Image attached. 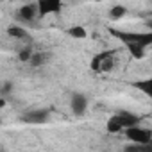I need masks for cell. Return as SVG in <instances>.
Returning <instances> with one entry per match:
<instances>
[{
    "label": "cell",
    "mask_w": 152,
    "mask_h": 152,
    "mask_svg": "<svg viewBox=\"0 0 152 152\" xmlns=\"http://www.w3.org/2000/svg\"><path fill=\"white\" fill-rule=\"evenodd\" d=\"M111 36L118 38L124 45H140V47H148L152 45V32H129V31H118V29H109Z\"/></svg>",
    "instance_id": "cell-1"
},
{
    "label": "cell",
    "mask_w": 152,
    "mask_h": 152,
    "mask_svg": "<svg viewBox=\"0 0 152 152\" xmlns=\"http://www.w3.org/2000/svg\"><path fill=\"white\" fill-rule=\"evenodd\" d=\"M115 56H116V50H102L91 57L90 68L93 72H109L115 66Z\"/></svg>",
    "instance_id": "cell-2"
},
{
    "label": "cell",
    "mask_w": 152,
    "mask_h": 152,
    "mask_svg": "<svg viewBox=\"0 0 152 152\" xmlns=\"http://www.w3.org/2000/svg\"><path fill=\"white\" fill-rule=\"evenodd\" d=\"M125 136H127V140H131L132 143H138V145H143V143L152 141V131L150 129H143L140 125L127 129L125 131Z\"/></svg>",
    "instance_id": "cell-3"
},
{
    "label": "cell",
    "mask_w": 152,
    "mask_h": 152,
    "mask_svg": "<svg viewBox=\"0 0 152 152\" xmlns=\"http://www.w3.org/2000/svg\"><path fill=\"white\" fill-rule=\"evenodd\" d=\"M70 107H72V113L73 115H84L86 109H88V97L83 95V93H72L70 97Z\"/></svg>",
    "instance_id": "cell-4"
},
{
    "label": "cell",
    "mask_w": 152,
    "mask_h": 152,
    "mask_svg": "<svg viewBox=\"0 0 152 152\" xmlns=\"http://www.w3.org/2000/svg\"><path fill=\"white\" fill-rule=\"evenodd\" d=\"M36 16H39V13H38V2L36 4L34 2L32 4H25V6H22L18 9V18L23 20V22H27V23L34 22Z\"/></svg>",
    "instance_id": "cell-5"
},
{
    "label": "cell",
    "mask_w": 152,
    "mask_h": 152,
    "mask_svg": "<svg viewBox=\"0 0 152 152\" xmlns=\"http://www.w3.org/2000/svg\"><path fill=\"white\" fill-rule=\"evenodd\" d=\"M22 120L25 124H43L48 120V111L47 109H32V111H27Z\"/></svg>",
    "instance_id": "cell-6"
},
{
    "label": "cell",
    "mask_w": 152,
    "mask_h": 152,
    "mask_svg": "<svg viewBox=\"0 0 152 152\" xmlns=\"http://www.w3.org/2000/svg\"><path fill=\"white\" fill-rule=\"evenodd\" d=\"M61 11V2L59 0H39L38 2V13L39 16L50 15V13H59Z\"/></svg>",
    "instance_id": "cell-7"
},
{
    "label": "cell",
    "mask_w": 152,
    "mask_h": 152,
    "mask_svg": "<svg viewBox=\"0 0 152 152\" xmlns=\"http://www.w3.org/2000/svg\"><path fill=\"white\" fill-rule=\"evenodd\" d=\"M116 116H118V120H120L124 131L140 125V116L134 115V113H131V111H120V113H116Z\"/></svg>",
    "instance_id": "cell-8"
},
{
    "label": "cell",
    "mask_w": 152,
    "mask_h": 152,
    "mask_svg": "<svg viewBox=\"0 0 152 152\" xmlns=\"http://www.w3.org/2000/svg\"><path fill=\"white\" fill-rule=\"evenodd\" d=\"M7 34L11 38H15V39H31L29 38V32L23 27H20V25H9L7 27Z\"/></svg>",
    "instance_id": "cell-9"
},
{
    "label": "cell",
    "mask_w": 152,
    "mask_h": 152,
    "mask_svg": "<svg viewBox=\"0 0 152 152\" xmlns=\"http://www.w3.org/2000/svg\"><path fill=\"white\" fill-rule=\"evenodd\" d=\"M132 86H134L136 90L143 91L147 97H150V99H152V77H148V79H143V81H136Z\"/></svg>",
    "instance_id": "cell-10"
},
{
    "label": "cell",
    "mask_w": 152,
    "mask_h": 152,
    "mask_svg": "<svg viewBox=\"0 0 152 152\" xmlns=\"http://www.w3.org/2000/svg\"><path fill=\"white\" fill-rule=\"evenodd\" d=\"M106 129H107V132H111V134H116V132L124 131V127H122V124H120V120H118V116H116V115H113V116L107 120Z\"/></svg>",
    "instance_id": "cell-11"
},
{
    "label": "cell",
    "mask_w": 152,
    "mask_h": 152,
    "mask_svg": "<svg viewBox=\"0 0 152 152\" xmlns=\"http://www.w3.org/2000/svg\"><path fill=\"white\" fill-rule=\"evenodd\" d=\"M47 61H48V54H45V52H34V56L31 57L29 64L34 66V68H38V66H43Z\"/></svg>",
    "instance_id": "cell-12"
},
{
    "label": "cell",
    "mask_w": 152,
    "mask_h": 152,
    "mask_svg": "<svg viewBox=\"0 0 152 152\" xmlns=\"http://www.w3.org/2000/svg\"><path fill=\"white\" fill-rule=\"evenodd\" d=\"M66 34H68V36H72V38H75V39H84V38L88 36L86 29H84V27H81V25H73V27H70V29L66 31Z\"/></svg>",
    "instance_id": "cell-13"
},
{
    "label": "cell",
    "mask_w": 152,
    "mask_h": 152,
    "mask_svg": "<svg viewBox=\"0 0 152 152\" xmlns=\"http://www.w3.org/2000/svg\"><path fill=\"white\" fill-rule=\"evenodd\" d=\"M125 47L134 59H141L145 56V47H140V45H125Z\"/></svg>",
    "instance_id": "cell-14"
},
{
    "label": "cell",
    "mask_w": 152,
    "mask_h": 152,
    "mask_svg": "<svg viewBox=\"0 0 152 152\" xmlns=\"http://www.w3.org/2000/svg\"><path fill=\"white\" fill-rule=\"evenodd\" d=\"M34 56V52H32V47H31V43H27L20 52H18V57H20V61H23V63H29L31 61V57Z\"/></svg>",
    "instance_id": "cell-15"
},
{
    "label": "cell",
    "mask_w": 152,
    "mask_h": 152,
    "mask_svg": "<svg viewBox=\"0 0 152 152\" xmlns=\"http://www.w3.org/2000/svg\"><path fill=\"white\" fill-rule=\"evenodd\" d=\"M125 13H127V9H125L124 6H115V7L109 9V18H111V20H120Z\"/></svg>",
    "instance_id": "cell-16"
},
{
    "label": "cell",
    "mask_w": 152,
    "mask_h": 152,
    "mask_svg": "<svg viewBox=\"0 0 152 152\" xmlns=\"http://www.w3.org/2000/svg\"><path fill=\"white\" fill-rule=\"evenodd\" d=\"M124 152H140V145L138 143H129L124 147Z\"/></svg>",
    "instance_id": "cell-17"
},
{
    "label": "cell",
    "mask_w": 152,
    "mask_h": 152,
    "mask_svg": "<svg viewBox=\"0 0 152 152\" xmlns=\"http://www.w3.org/2000/svg\"><path fill=\"white\" fill-rule=\"evenodd\" d=\"M140 152H152V141L140 145Z\"/></svg>",
    "instance_id": "cell-18"
},
{
    "label": "cell",
    "mask_w": 152,
    "mask_h": 152,
    "mask_svg": "<svg viewBox=\"0 0 152 152\" xmlns=\"http://www.w3.org/2000/svg\"><path fill=\"white\" fill-rule=\"evenodd\" d=\"M2 91H4V93H9V91H11V84H9V83H6V84H4V90H2Z\"/></svg>",
    "instance_id": "cell-19"
},
{
    "label": "cell",
    "mask_w": 152,
    "mask_h": 152,
    "mask_svg": "<svg viewBox=\"0 0 152 152\" xmlns=\"http://www.w3.org/2000/svg\"><path fill=\"white\" fill-rule=\"evenodd\" d=\"M147 27H148V32H152V20L147 22Z\"/></svg>",
    "instance_id": "cell-20"
},
{
    "label": "cell",
    "mask_w": 152,
    "mask_h": 152,
    "mask_svg": "<svg viewBox=\"0 0 152 152\" xmlns=\"http://www.w3.org/2000/svg\"><path fill=\"white\" fill-rule=\"evenodd\" d=\"M150 61H152V57H150Z\"/></svg>",
    "instance_id": "cell-21"
}]
</instances>
